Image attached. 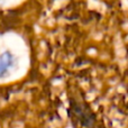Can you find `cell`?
<instances>
[{"instance_id": "6da1fadb", "label": "cell", "mask_w": 128, "mask_h": 128, "mask_svg": "<svg viewBox=\"0 0 128 128\" xmlns=\"http://www.w3.org/2000/svg\"><path fill=\"white\" fill-rule=\"evenodd\" d=\"M16 65V58L11 52L6 51L0 54V79L7 76L9 71Z\"/></svg>"}]
</instances>
